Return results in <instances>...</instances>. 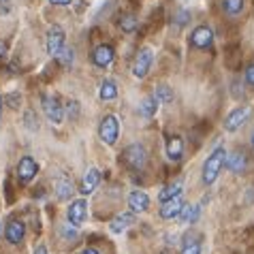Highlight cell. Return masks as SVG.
Instances as JSON below:
<instances>
[{
	"mask_svg": "<svg viewBox=\"0 0 254 254\" xmlns=\"http://www.w3.org/2000/svg\"><path fill=\"white\" fill-rule=\"evenodd\" d=\"M34 254H49V252H47V248H45V246H39V248L34 250Z\"/></svg>",
	"mask_w": 254,
	"mask_h": 254,
	"instance_id": "obj_32",
	"label": "cell"
},
{
	"mask_svg": "<svg viewBox=\"0 0 254 254\" xmlns=\"http://www.w3.org/2000/svg\"><path fill=\"white\" fill-rule=\"evenodd\" d=\"M17 98H19L17 94H11V96H9V103H11V107H13V109H17V107H19V105H17Z\"/></svg>",
	"mask_w": 254,
	"mask_h": 254,
	"instance_id": "obj_31",
	"label": "cell"
},
{
	"mask_svg": "<svg viewBox=\"0 0 254 254\" xmlns=\"http://www.w3.org/2000/svg\"><path fill=\"white\" fill-rule=\"evenodd\" d=\"M37 171H39V165L32 156H24L17 162V180L22 182V184H28V182L37 175Z\"/></svg>",
	"mask_w": 254,
	"mask_h": 254,
	"instance_id": "obj_8",
	"label": "cell"
},
{
	"mask_svg": "<svg viewBox=\"0 0 254 254\" xmlns=\"http://www.w3.org/2000/svg\"><path fill=\"white\" fill-rule=\"evenodd\" d=\"M73 192H75V188H73V182H70V180L60 178L58 182H56V194H58L60 201L70 199V194H73Z\"/></svg>",
	"mask_w": 254,
	"mask_h": 254,
	"instance_id": "obj_20",
	"label": "cell"
},
{
	"mask_svg": "<svg viewBox=\"0 0 254 254\" xmlns=\"http://www.w3.org/2000/svg\"><path fill=\"white\" fill-rule=\"evenodd\" d=\"M52 4H56V6H66V4H70L73 0H49Z\"/></svg>",
	"mask_w": 254,
	"mask_h": 254,
	"instance_id": "obj_30",
	"label": "cell"
},
{
	"mask_svg": "<svg viewBox=\"0 0 254 254\" xmlns=\"http://www.w3.org/2000/svg\"><path fill=\"white\" fill-rule=\"evenodd\" d=\"M250 116H252V109L248 107V105L233 109L231 114L224 118V130H227V132H235V130H239V128H242V126L250 120Z\"/></svg>",
	"mask_w": 254,
	"mask_h": 254,
	"instance_id": "obj_3",
	"label": "cell"
},
{
	"mask_svg": "<svg viewBox=\"0 0 254 254\" xmlns=\"http://www.w3.org/2000/svg\"><path fill=\"white\" fill-rule=\"evenodd\" d=\"M224 158H227V150L224 147H216L207 156L205 165H203V182L205 184H214L224 167Z\"/></svg>",
	"mask_w": 254,
	"mask_h": 254,
	"instance_id": "obj_1",
	"label": "cell"
},
{
	"mask_svg": "<svg viewBox=\"0 0 254 254\" xmlns=\"http://www.w3.org/2000/svg\"><path fill=\"white\" fill-rule=\"evenodd\" d=\"M43 111L52 124L64 122V109H62V105L56 96H43Z\"/></svg>",
	"mask_w": 254,
	"mask_h": 254,
	"instance_id": "obj_6",
	"label": "cell"
},
{
	"mask_svg": "<svg viewBox=\"0 0 254 254\" xmlns=\"http://www.w3.org/2000/svg\"><path fill=\"white\" fill-rule=\"evenodd\" d=\"M86 211H88V203L83 201V199H77L70 203V207H68V222L73 224V227H81L83 220H86Z\"/></svg>",
	"mask_w": 254,
	"mask_h": 254,
	"instance_id": "obj_10",
	"label": "cell"
},
{
	"mask_svg": "<svg viewBox=\"0 0 254 254\" xmlns=\"http://www.w3.org/2000/svg\"><path fill=\"white\" fill-rule=\"evenodd\" d=\"M128 207L132 214H143V211L150 207V196H147L143 190H132L128 194Z\"/></svg>",
	"mask_w": 254,
	"mask_h": 254,
	"instance_id": "obj_12",
	"label": "cell"
},
{
	"mask_svg": "<svg viewBox=\"0 0 254 254\" xmlns=\"http://www.w3.org/2000/svg\"><path fill=\"white\" fill-rule=\"evenodd\" d=\"M199 214H201V205H184L178 218H182V222L184 224H194L196 218H199Z\"/></svg>",
	"mask_w": 254,
	"mask_h": 254,
	"instance_id": "obj_22",
	"label": "cell"
},
{
	"mask_svg": "<svg viewBox=\"0 0 254 254\" xmlns=\"http://www.w3.org/2000/svg\"><path fill=\"white\" fill-rule=\"evenodd\" d=\"M182 154H184V143H182V139L180 137H169V141H167V156H169V160L178 162V160H182Z\"/></svg>",
	"mask_w": 254,
	"mask_h": 254,
	"instance_id": "obj_18",
	"label": "cell"
},
{
	"mask_svg": "<svg viewBox=\"0 0 254 254\" xmlns=\"http://www.w3.org/2000/svg\"><path fill=\"white\" fill-rule=\"evenodd\" d=\"M246 165H248V160H246L244 152H233V154H227V158H224V167L231 173H244Z\"/></svg>",
	"mask_w": 254,
	"mask_h": 254,
	"instance_id": "obj_16",
	"label": "cell"
},
{
	"mask_svg": "<svg viewBox=\"0 0 254 254\" xmlns=\"http://www.w3.org/2000/svg\"><path fill=\"white\" fill-rule=\"evenodd\" d=\"M222 6L229 15H239L244 9V0H222Z\"/></svg>",
	"mask_w": 254,
	"mask_h": 254,
	"instance_id": "obj_24",
	"label": "cell"
},
{
	"mask_svg": "<svg viewBox=\"0 0 254 254\" xmlns=\"http://www.w3.org/2000/svg\"><path fill=\"white\" fill-rule=\"evenodd\" d=\"M132 222H135V216H132L130 211H124V214H120V216H116L114 220H111L109 229H111V233H122V231L128 229Z\"/></svg>",
	"mask_w": 254,
	"mask_h": 254,
	"instance_id": "obj_17",
	"label": "cell"
},
{
	"mask_svg": "<svg viewBox=\"0 0 254 254\" xmlns=\"http://www.w3.org/2000/svg\"><path fill=\"white\" fill-rule=\"evenodd\" d=\"M158 98L154 96V94H150V96H145L143 101H141V105H139V111H141V116L143 118H152V116H156V109H158Z\"/></svg>",
	"mask_w": 254,
	"mask_h": 254,
	"instance_id": "obj_19",
	"label": "cell"
},
{
	"mask_svg": "<svg viewBox=\"0 0 254 254\" xmlns=\"http://www.w3.org/2000/svg\"><path fill=\"white\" fill-rule=\"evenodd\" d=\"M98 182H101V171L98 169H88L86 175H83V180H81V184H79V192L81 194H92L96 186H98Z\"/></svg>",
	"mask_w": 254,
	"mask_h": 254,
	"instance_id": "obj_14",
	"label": "cell"
},
{
	"mask_svg": "<svg viewBox=\"0 0 254 254\" xmlns=\"http://www.w3.org/2000/svg\"><path fill=\"white\" fill-rule=\"evenodd\" d=\"M252 147H254V132H252Z\"/></svg>",
	"mask_w": 254,
	"mask_h": 254,
	"instance_id": "obj_36",
	"label": "cell"
},
{
	"mask_svg": "<svg viewBox=\"0 0 254 254\" xmlns=\"http://www.w3.org/2000/svg\"><path fill=\"white\" fill-rule=\"evenodd\" d=\"M118 135H120V122L116 116H105L101 120V126H98V137H101L103 143L107 145H116L118 141Z\"/></svg>",
	"mask_w": 254,
	"mask_h": 254,
	"instance_id": "obj_2",
	"label": "cell"
},
{
	"mask_svg": "<svg viewBox=\"0 0 254 254\" xmlns=\"http://www.w3.org/2000/svg\"><path fill=\"white\" fill-rule=\"evenodd\" d=\"M246 81H248V86L254 88V62H252L248 68H246Z\"/></svg>",
	"mask_w": 254,
	"mask_h": 254,
	"instance_id": "obj_29",
	"label": "cell"
},
{
	"mask_svg": "<svg viewBox=\"0 0 254 254\" xmlns=\"http://www.w3.org/2000/svg\"><path fill=\"white\" fill-rule=\"evenodd\" d=\"M120 28H122L124 32H132L137 28V19L135 15H124L122 19H120Z\"/></svg>",
	"mask_w": 254,
	"mask_h": 254,
	"instance_id": "obj_27",
	"label": "cell"
},
{
	"mask_svg": "<svg viewBox=\"0 0 254 254\" xmlns=\"http://www.w3.org/2000/svg\"><path fill=\"white\" fill-rule=\"evenodd\" d=\"M152 62H154V56H152V49H139V54L135 56V62H132V75L137 77V79H143V77H147V73H150L152 68Z\"/></svg>",
	"mask_w": 254,
	"mask_h": 254,
	"instance_id": "obj_5",
	"label": "cell"
},
{
	"mask_svg": "<svg viewBox=\"0 0 254 254\" xmlns=\"http://www.w3.org/2000/svg\"><path fill=\"white\" fill-rule=\"evenodd\" d=\"M154 96L158 98V103L167 105V103H171V101H173V90L169 88V86H158V88H156V92H154Z\"/></svg>",
	"mask_w": 254,
	"mask_h": 254,
	"instance_id": "obj_25",
	"label": "cell"
},
{
	"mask_svg": "<svg viewBox=\"0 0 254 254\" xmlns=\"http://www.w3.org/2000/svg\"><path fill=\"white\" fill-rule=\"evenodd\" d=\"M114 58H116V52L111 45H98L92 54V62L98 68H107L114 62Z\"/></svg>",
	"mask_w": 254,
	"mask_h": 254,
	"instance_id": "obj_11",
	"label": "cell"
},
{
	"mask_svg": "<svg viewBox=\"0 0 254 254\" xmlns=\"http://www.w3.org/2000/svg\"><path fill=\"white\" fill-rule=\"evenodd\" d=\"M62 47H64V30H62V26H52L47 32V54L58 56Z\"/></svg>",
	"mask_w": 254,
	"mask_h": 254,
	"instance_id": "obj_9",
	"label": "cell"
},
{
	"mask_svg": "<svg viewBox=\"0 0 254 254\" xmlns=\"http://www.w3.org/2000/svg\"><path fill=\"white\" fill-rule=\"evenodd\" d=\"M190 43H192V47H196V49H207L211 43H214V32H211V28L196 26L192 30V34H190Z\"/></svg>",
	"mask_w": 254,
	"mask_h": 254,
	"instance_id": "obj_7",
	"label": "cell"
},
{
	"mask_svg": "<svg viewBox=\"0 0 254 254\" xmlns=\"http://www.w3.org/2000/svg\"><path fill=\"white\" fill-rule=\"evenodd\" d=\"M4 56V43H0V58Z\"/></svg>",
	"mask_w": 254,
	"mask_h": 254,
	"instance_id": "obj_34",
	"label": "cell"
},
{
	"mask_svg": "<svg viewBox=\"0 0 254 254\" xmlns=\"http://www.w3.org/2000/svg\"><path fill=\"white\" fill-rule=\"evenodd\" d=\"M56 58H58L64 66H70V64H73V60H75V52H73L70 47H62L60 52H58V56H56Z\"/></svg>",
	"mask_w": 254,
	"mask_h": 254,
	"instance_id": "obj_26",
	"label": "cell"
},
{
	"mask_svg": "<svg viewBox=\"0 0 254 254\" xmlns=\"http://www.w3.org/2000/svg\"><path fill=\"white\" fill-rule=\"evenodd\" d=\"M26 235V224L22 220H13L6 224V229H4V237H6V242L13 244V246H17L19 242L24 239Z\"/></svg>",
	"mask_w": 254,
	"mask_h": 254,
	"instance_id": "obj_13",
	"label": "cell"
},
{
	"mask_svg": "<svg viewBox=\"0 0 254 254\" xmlns=\"http://www.w3.org/2000/svg\"><path fill=\"white\" fill-rule=\"evenodd\" d=\"M182 207H184V203H182L180 196L167 199V201H162V205H160V216L165 218V220H173V218L180 216Z\"/></svg>",
	"mask_w": 254,
	"mask_h": 254,
	"instance_id": "obj_15",
	"label": "cell"
},
{
	"mask_svg": "<svg viewBox=\"0 0 254 254\" xmlns=\"http://www.w3.org/2000/svg\"><path fill=\"white\" fill-rule=\"evenodd\" d=\"M182 254H201V244L199 242H192V244H186Z\"/></svg>",
	"mask_w": 254,
	"mask_h": 254,
	"instance_id": "obj_28",
	"label": "cell"
},
{
	"mask_svg": "<svg viewBox=\"0 0 254 254\" xmlns=\"http://www.w3.org/2000/svg\"><path fill=\"white\" fill-rule=\"evenodd\" d=\"M182 182H175V184L171 186H167L165 190H160V194H158V199L160 201H167V199H173V196H180L182 194Z\"/></svg>",
	"mask_w": 254,
	"mask_h": 254,
	"instance_id": "obj_23",
	"label": "cell"
},
{
	"mask_svg": "<svg viewBox=\"0 0 254 254\" xmlns=\"http://www.w3.org/2000/svg\"><path fill=\"white\" fill-rule=\"evenodd\" d=\"M0 111H2V96H0Z\"/></svg>",
	"mask_w": 254,
	"mask_h": 254,
	"instance_id": "obj_35",
	"label": "cell"
},
{
	"mask_svg": "<svg viewBox=\"0 0 254 254\" xmlns=\"http://www.w3.org/2000/svg\"><path fill=\"white\" fill-rule=\"evenodd\" d=\"M98 96L103 98V101H114L118 96V86L114 79H105L101 81V90H98Z\"/></svg>",
	"mask_w": 254,
	"mask_h": 254,
	"instance_id": "obj_21",
	"label": "cell"
},
{
	"mask_svg": "<svg viewBox=\"0 0 254 254\" xmlns=\"http://www.w3.org/2000/svg\"><path fill=\"white\" fill-rule=\"evenodd\" d=\"M81 254H98V252H96V250H94V248H86V250H83V252H81Z\"/></svg>",
	"mask_w": 254,
	"mask_h": 254,
	"instance_id": "obj_33",
	"label": "cell"
},
{
	"mask_svg": "<svg viewBox=\"0 0 254 254\" xmlns=\"http://www.w3.org/2000/svg\"><path fill=\"white\" fill-rule=\"evenodd\" d=\"M124 162H126V165H128L130 169H135V171H141V169L145 167V162H147V152H145V147L139 145V143L128 145V147L124 150Z\"/></svg>",
	"mask_w": 254,
	"mask_h": 254,
	"instance_id": "obj_4",
	"label": "cell"
}]
</instances>
